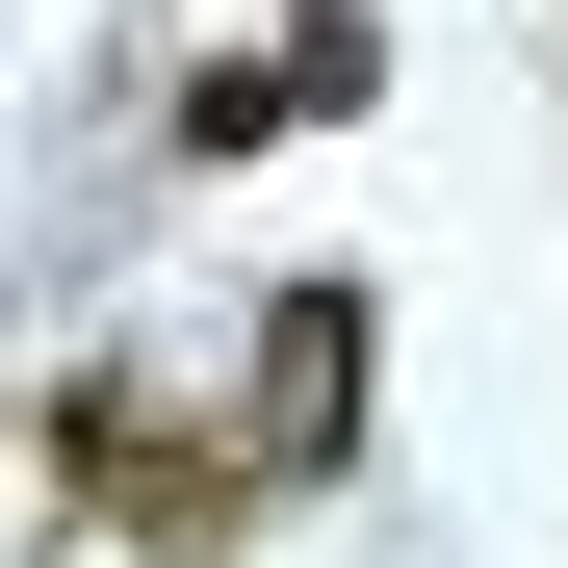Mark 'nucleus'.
I'll return each instance as SVG.
<instances>
[{
  "label": "nucleus",
  "instance_id": "20e7f679",
  "mask_svg": "<svg viewBox=\"0 0 568 568\" xmlns=\"http://www.w3.org/2000/svg\"><path fill=\"white\" fill-rule=\"evenodd\" d=\"M284 104H311V130H336V104H388V27H362V0H311V27H284Z\"/></svg>",
  "mask_w": 568,
  "mask_h": 568
},
{
  "label": "nucleus",
  "instance_id": "f03ea898",
  "mask_svg": "<svg viewBox=\"0 0 568 568\" xmlns=\"http://www.w3.org/2000/svg\"><path fill=\"white\" fill-rule=\"evenodd\" d=\"M336 439H362V284H258V414H233V465L311 491Z\"/></svg>",
  "mask_w": 568,
  "mask_h": 568
},
{
  "label": "nucleus",
  "instance_id": "f257e3e1",
  "mask_svg": "<svg viewBox=\"0 0 568 568\" xmlns=\"http://www.w3.org/2000/svg\"><path fill=\"white\" fill-rule=\"evenodd\" d=\"M78 517H104V542H155V568H207V542L258 517V465H233L207 414H130V388H78Z\"/></svg>",
  "mask_w": 568,
  "mask_h": 568
},
{
  "label": "nucleus",
  "instance_id": "7ed1b4c3",
  "mask_svg": "<svg viewBox=\"0 0 568 568\" xmlns=\"http://www.w3.org/2000/svg\"><path fill=\"white\" fill-rule=\"evenodd\" d=\"M284 130H311V104H284V52H207V78H181V155H284Z\"/></svg>",
  "mask_w": 568,
  "mask_h": 568
}]
</instances>
